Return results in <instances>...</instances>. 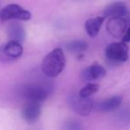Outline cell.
<instances>
[{
  "label": "cell",
  "instance_id": "11",
  "mask_svg": "<svg viewBox=\"0 0 130 130\" xmlns=\"http://www.w3.org/2000/svg\"><path fill=\"white\" fill-rule=\"evenodd\" d=\"M127 13V7L123 2H116L107 6L103 12V17L125 16Z\"/></svg>",
  "mask_w": 130,
  "mask_h": 130
},
{
  "label": "cell",
  "instance_id": "3",
  "mask_svg": "<svg viewBox=\"0 0 130 130\" xmlns=\"http://www.w3.org/2000/svg\"><path fill=\"white\" fill-rule=\"evenodd\" d=\"M69 103L71 108L76 113L82 116H87L90 114L94 107V103L90 97H82L78 94H71L70 96Z\"/></svg>",
  "mask_w": 130,
  "mask_h": 130
},
{
  "label": "cell",
  "instance_id": "15",
  "mask_svg": "<svg viewBox=\"0 0 130 130\" xmlns=\"http://www.w3.org/2000/svg\"><path fill=\"white\" fill-rule=\"evenodd\" d=\"M99 88H100V86L98 84L89 83L87 85H86L84 87H82L79 92H78V94L82 97H90L93 94H95L99 90Z\"/></svg>",
  "mask_w": 130,
  "mask_h": 130
},
{
  "label": "cell",
  "instance_id": "7",
  "mask_svg": "<svg viewBox=\"0 0 130 130\" xmlns=\"http://www.w3.org/2000/svg\"><path fill=\"white\" fill-rule=\"evenodd\" d=\"M23 48L20 42L11 40L6 45L0 48V61H9L21 57Z\"/></svg>",
  "mask_w": 130,
  "mask_h": 130
},
{
  "label": "cell",
  "instance_id": "1",
  "mask_svg": "<svg viewBox=\"0 0 130 130\" xmlns=\"http://www.w3.org/2000/svg\"><path fill=\"white\" fill-rule=\"evenodd\" d=\"M65 62L66 60L63 51L61 48H55L44 58L41 70L46 77L55 78L63 71Z\"/></svg>",
  "mask_w": 130,
  "mask_h": 130
},
{
  "label": "cell",
  "instance_id": "13",
  "mask_svg": "<svg viewBox=\"0 0 130 130\" xmlns=\"http://www.w3.org/2000/svg\"><path fill=\"white\" fill-rule=\"evenodd\" d=\"M7 35L11 40L22 43L26 37V32L23 26L18 22L10 23L7 27Z\"/></svg>",
  "mask_w": 130,
  "mask_h": 130
},
{
  "label": "cell",
  "instance_id": "2",
  "mask_svg": "<svg viewBox=\"0 0 130 130\" xmlns=\"http://www.w3.org/2000/svg\"><path fill=\"white\" fill-rule=\"evenodd\" d=\"M30 12L16 4L7 5L0 11V20L2 22H6L10 20L29 21L30 20Z\"/></svg>",
  "mask_w": 130,
  "mask_h": 130
},
{
  "label": "cell",
  "instance_id": "12",
  "mask_svg": "<svg viewBox=\"0 0 130 130\" xmlns=\"http://www.w3.org/2000/svg\"><path fill=\"white\" fill-rule=\"evenodd\" d=\"M103 22H104L103 16H96L88 19L85 23V29L87 35L90 38H95L99 34Z\"/></svg>",
  "mask_w": 130,
  "mask_h": 130
},
{
  "label": "cell",
  "instance_id": "9",
  "mask_svg": "<svg viewBox=\"0 0 130 130\" xmlns=\"http://www.w3.org/2000/svg\"><path fill=\"white\" fill-rule=\"evenodd\" d=\"M106 75V70L100 64H93L87 69H85L82 72V78L84 80L91 81V80L101 79Z\"/></svg>",
  "mask_w": 130,
  "mask_h": 130
},
{
  "label": "cell",
  "instance_id": "6",
  "mask_svg": "<svg viewBox=\"0 0 130 130\" xmlns=\"http://www.w3.org/2000/svg\"><path fill=\"white\" fill-rule=\"evenodd\" d=\"M127 21L124 16L110 17L106 23V29L113 38H122L127 29Z\"/></svg>",
  "mask_w": 130,
  "mask_h": 130
},
{
  "label": "cell",
  "instance_id": "4",
  "mask_svg": "<svg viewBox=\"0 0 130 130\" xmlns=\"http://www.w3.org/2000/svg\"><path fill=\"white\" fill-rule=\"evenodd\" d=\"M107 59L112 61L124 62L128 59V46L125 42H113L105 49Z\"/></svg>",
  "mask_w": 130,
  "mask_h": 130
},
{
  "label": "cell",
  "instance_id": "14",
  "mask_svg": "<svg viewBox=\"0 0 130 130\" xmlns=\"http://www.w3.org/2000/svg\"><path fill=\"white\" fill-rule=\"evenodd\" d=\"M66 47L69 51L73 53H81L84 52L87 49L88 45L86 42L80 41V40H76V41H71L69 44L66 45Z\"/></svg>",
  "mask_w": 130,
  "mask_h": 130
},
{
  "label": "cell",
  "instance_id": "8",
  "mask_svg": "<svg viewBox=\"0 0 130 130\" xmlns=\"http://www.w3.org/2000/svg\"><path fill=\"white\" fill-rule=\"evenodd\" d=\"M41 114L40 103L34 101H28L22 110V116L28 123H34L39 119Z\"/></svg>",
  "mask_w": 130,
  "mask_h": 130
},
{
  "label": "cell",
  "instance_id": "5",
  "mask_svg": "<svg viewBox=\"0 0 130 130\" xmlns=\"http://www.w3.org/2000/svg\"><path fill=\"white\" fill-rule=\"evenodd\" d=\"M22 95L28 101L41 103L48 96V90L39 84H29L22 87Z\"/></svg>",
  "mask_w": 130,
  "mask_h": 130
},
{
  "label": "cell",
  "instance_id": "16",
  "mask_svg": "<svg viewBox=\"0 0 130 130\" xmlns=\"http://www.w3.org/2000/svg\"><path fill=\"white\" fill-rule=\"evenodd\" d=\"M122 41L125 42V43H128V42H130V27L127 28L126 31L125 32V34L123 35Z\"/></svg>",
  "mask_w": 130,
  "mask_h": 130
},
{
  "label": "cell",
  "instance_id": "10",
  "mask_svg": "<svg viewBox=\"0 0 130 130\" xmlns=\"http://www.w3.org/2000/svg\"><path fill=\"white\" fill-rule=\"evenodd\" d=\"M122 103V96L115 95L100 102L95 106V109L101 112H109L115 110Z\"/></svg>",
  "mask_w": 130,
  "mask_h": 130
}]
</instances>
